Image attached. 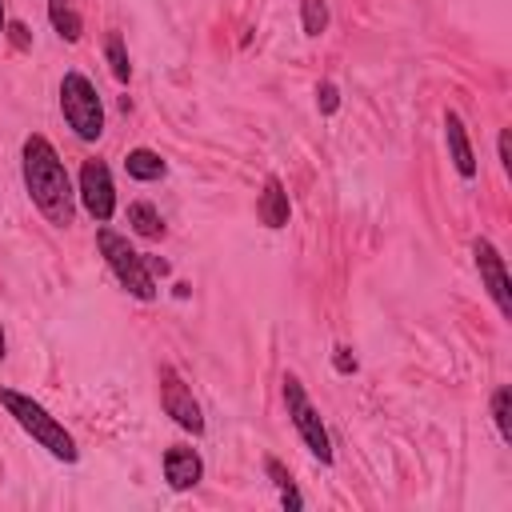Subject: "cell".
Listing matches in <instances>:
<instances>
[{
  "label": "cell",
  "instance_id": "cell-1",
  "mask_svg": "<svg viewBox=\"0 0 512 512\" xmlns=\"http://www.w3.org/2000/svg\"><path fill=\"white\" fill-rule=\"evenodd\" d=\"M20 176H24V188L32 196V204L40 208V216L56 228H68L76 220V188H72V176L60 160V152L48 144V136L32 132L24 136L20 144Z\"/></svg>",
  "mask_w": 512,
  "mask_h": 512
},
{
  "label": "cell",
  "instance_id": "cell-2",
  "mask_svg": "<svg viewBox=\"0 0 512 512\" xmlns=\"http://www.w3.org/2000/svg\"><path fill=\"white\" fill-rule=\"evenodd\" d=\"M0 404H4V412H8L52 460H60V464H76V460H80V448H76L72 432H68L40 400H32V396H24V392H16V388H0Z\"/></svg>",
  "mask_w": 512,
  "mask_h": 512
},
{
  "label": "cell",
  "instance_id": "cell-3",
  "mask_svg": "<svg viewBox=\"0 0 512 512\" xmlns=\"http://www.w3.org/2000/svg\"><path fill=\"white\" fill-rule=\"evenodd\" d=\"M96 248H100V256H104L108 272L116 276V284H120L128 296H136V300H156V276H152L144 252H136V248L128 244V236H120V232H112L108 224H100V228H96Z\"/></svg>",
  "mask_w": 512,
  "mask_h": 512
},
{
  "label": "cell",
  "instance_id": "cell-4",
  "mask_svg": "<svg viewBox=\"0 0 512 512\" xmlns=\"http://www.w3.org/2000/svg\"><path fill=\"white\" fill-rule=\"evenodd\" d=\"M60 112H64V124L76 132V140L92 144V140L104 136V104H100L96 84L84 72H64V80H60Z\"/></svg>",
  "mask_w": 512,
  "mask_h": 512
},
{
  "label": "cell",
  "instance_id": "cell-5",
  "mask_svg": "<svg viewBox=\"0 0 512 512\" xmlns=\"http://www.w3.org/2000/svg\"><path fill=\"white\" fill-rule=\"evenodd\" d=\"M284 408H288V420L296 424L304 448H308L320 464H332V440H328V428H324L320 412L312 408V400H308L300 376H292V372L284 376Z\"/></svg>",
  "mask_w": 512,
  "mask_h": 512
},
{
  "label": "cell",
  "instance_id": "cell-6",
  "mask_svg": "<svg viewBox=\"0 0 512 512\" xmlns=\"http://www.w3.org/2000/svg\"><path fill=\"white\" fill-rule=\"evenodd\" d=\"M76 200L84 204V212L96 220V224H108L112 212H116V184H112V172L104 160H84L80 164V180H76Z\"/></svg>",
  "mask_w": 512,
  "mask_h": 512
},
{
  "label": "cell",
  "instance_id": "cell-7",
  "mask_svg": "<svg viewBox=\"0 0 512 512\" xmlns=\"http://www.w3.org/2000/svg\"><path fill=\"white\" fill-rule=\"evenodd\" d=\"M156 384H160V408H164V412H168L184 432L200 436V432H204V412H200V404H196L192 388L184 384V376H180L172 364H160Z\"/></svg>",
  "mask_w": 512,
  "mask_h": 512
},
{
  "label": "cell",
  "instance_id": "cell-8",
  "mask_svg": "<svg viewBox=\"0 0 512 512\" xmlns=\"http://www.w3.org/2000/svg\"><path fill=\"white\" fill-rule=\"evenodd\" d=\"M472 260H476V272H480V288L492 296L496 312L512 316V284H508V268H504L500 248L488 236H476L472 240Z\"/></svg>",
  "mask_w": 512,
  "mask_h": 512
},
{
  "label": "cell",
  "instance_id": "cell-9",
  "mask_svg": "<svg viewBox=\"0 0 512 512\" xmlns=\"http://www.w3.org/2000/svg\"><path fill=\"white\" fill-rule=\"evenodd\" d=\"M200 476H204V460H200L196 448H188V444H172V448L164 452V480H168L172 492H188V488H196Z\"/></svg>",
  "mask_w": 512,
  "mask_h": 512
},
{
  "label": "cell",
  "instance_id": "cell-10",
  "mask_svg": "<svg viewBox=\"0 0 512 512\" xmlns=\"http://www.w3.org/2000/svg\"><path fill=\"white\" fill-rule=\"evenodd\" d=\"M444 140H448V156H452V168L472 180L476 176V152H472V140H468V128L460 120V112H444Z\"/></svg>",
  "mask_w": 512,
  "mask_h": 512
},
{
  "label": "cell",
  "instance_id": "cell-11",
  "mask_svg": "<svg viewBox=\"0 0 512 512\" xmlns=\"http://www.w3.org/2000/svg\"><path fill=\"white\" fill-rule=\"evenodd\" d=\"M256 216H260L264 228H284V224H288L292 204H288V192H284L280 176H268V180H264V192H260V200H256Z\"/></svg>",
  "mask_w": 512,
  "mask_h": 512
},
{
  "label": "cell",
  "instance_id": "cell-12",
  "mask_svg": "<svg viewBox=\"0 0 512 512\" xmlns=\"http://www.w3.org/2000/svg\"><path fill=\"white\" fill-rule=\"evenodd\" d=\"M124 172H128L132 180H140V184H152V180H160V176L168 172V164H164L160 152H152V148H132V152L124 156Z\"/></svg>",
  "mask_w": 512,
  "mask_h": 512
},
{
  "label": "cell",
  "instance_id": "cell-13",
  "mask_svg": "<svg viewBox=\"0 0 512 512\" xmlns=\"http://www.w3.org/2000/svg\"><path fill=\"white\" fill-rule=\"evenodd\" d=\"M48 20H52L56 36L68 40V44H76L84 36V24H80V12H76L72 0H48Z\"/></svg>",
  "mask_w": 512,
  "mask_h": 512
},
{
  "label": "cell",
  "instance_id": "cell-14",
  "mask_svg": "<svg viewBox=\"0 0 512 512\" xmlns=\"http://www.w3.org/2000/svg\"><path fill=\"white\" fill-rule=\"evenodd\" d=\"M128 224H132V232L144 236V240H160V236H164V220H160V212H156L148 200L128 204Z\"/></svg>",
  "mask_w": 512,
  "mask_h": 512
},
{
  "label": "cell",
  "instance_id": "cell-15",
  "mask_svg": "<svg viewBox=\"0 0 512 512\" xmlns=\"http://www.w3.org/2000/svg\"><path fill=\"white\" fill-rule=\"evenodd\" d=\"M264 472H268V476H272V484L280 488V504H284L288 512H300V508H304V496L296 492V484H292L288 468H284L276 456H268V460H264Z\"/></svg>",
  "mask_w": 512,
  "mask_h": 512
},
{
  "label": "cell",
  "instance_id": "cell-16",
  "mask_svg": "<svg viewBox=\"0 0 512 512\" xmlns=\"http://www.w3.org/2000/svg\"><path fill=\"white\" fill-rule=\"evenodd\" d=\"M104 56H108L112 76H116L120 84H128V80H132V64H128V48H124L120 32H108V40H104Z\"/></svg>",
  "mask_w": 512,
  "mask_h": 512
},
{
  "label": "cell",
  "instance_id": "cell-17",
  "mask_svg": "<svg viewBox=\"0 0 512 512\" xmlns=\"http://www.w3.org/2000/svg\"><path fill=\"white\" fill-rule=\"evenodd\" d=\"M300 24L308 36H320L328 28V4L324 0H300Z\"/></svg>",
  "mask_w": 512,
  "mask_h": 512
},
{
  "label": "cell",
  "instance_id": "cell-18",
  "mask_svg": "<svg viewBox=\"0 0 512 512\" xmlns=\"http://www.w3.org/2000/svg\"><path fill=\"white\" fill-rule=\"evenodd\" d=\"M508 404H512V392H508V388H496V392H492V420H496V432H500V440H504V444L512 440V420H508Z\"/></svg>",
  "mask_w": 512,
  "mask_h": 512
},
{
  "label": "cell",
  "instance_id": "cell-19",
  "mask_svg": "<svg viewBox=\"0 0 512 512\" xmlns=\"http://www.w3.org/2000/svg\"><path fill=\"white\" fill-rule=\"evenodd\" d=\"M316 108L324 112V116H332L336 108H340V92H336V84H316Z\"/></svg>",
  "mask_w": 512,
  "mask_h": 512
},
{
  "label": "cell",
  "instance_id": "cell-20",
  "mask_svg": "<svg viewBox=\"0 0 512 512\" xmlns=\"http://www.w3.org/2000/svg\"><path fill=\"white\" fill-rule=\"evenodd\" d=\"M332 368H336L340 376H352V372H356L360 364H356V356H352V348H344V344H340V348H332Z\"/></svg>",
  "mask_w": 512,
  "mask_h": 512
},
{
  "label": "cell",
  "instance_id": "cell-21",
  "mask_svg": "<svg viewBox=\"0 0 512 512\" xmlns=\"http://www.w3.org/2000/svg\"><path fill=\"white\" fill-rule=\"evenodd\" d=\"M4 32L12 36V44H16V48H28V28H24V24H16V20H12Z\"/></svg>",
  "mask_w": 512,
  "mask_h": 512
},
{
  "label": "cell",
  "instance_id": "cell-22",
  "mask_svg": "<svg viewBox=\"0 0 512 512\" xmlns=\"http://www.w3.org/2000/svg\"><path fill=\"white\" fill-rule=\"evenodd\" d=\"M496 148H500V164H504V168H512V148H508V128L500 132V140H496Z\"/></svg>",
  "mask_w": 512,
  "mask_h": 512
},
{
  "label": "cell",
  "instance_id": "cell-23",
  "mask_svg": "<svg viewBox=\"0 0 512 512\" xmlns=\"http://www.w3.org/2000/svg\"><path fill=\"white\" fill-rule=\"evenodd\" d=\"M8 356V340H4V324H0V360Z\"/></svg>",
  "mask_w": 512,
  "mask_h": 512
},
{
  "label": "cell",
  "instance_id": "cell-24",
  "mask_svg": "<svg viewBox=\"0 0 512 512\" xmlns=\"http://www.w3.org/2000/svg\"><path fill=\"white\" fill-rule=\"evenodd\" d=\"M4 28H8V16H4V0H0V36H4Z\"/></svg>",
  "mask_w": 512,
  "mask_h": 512
}]
</instances>
